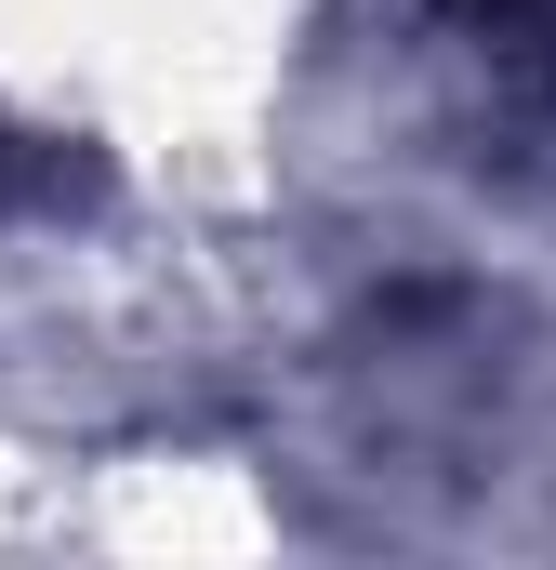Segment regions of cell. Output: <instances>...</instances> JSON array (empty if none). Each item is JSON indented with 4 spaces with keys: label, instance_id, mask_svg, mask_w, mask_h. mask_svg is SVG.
<instances>
[{
    "label": "cell",
    "instance_id": "cell-1",
    "mask_svg": "<svg viewBox=\"0 0 556 570\" xmlns=\"http://www.w3.org/2000/svg\"><path fill=\"white\" fill-rule=\"evenodd\" d=\"M437 27L490 67L517 120H556V0H437Z\"/></svg>",
    "mask_w": 556,
    "mask_h": 570
},
{
    "label": "cell",
    "instance_id": "cell-2",
    "mask_svg": "<svg viewBox=\"0 0 556 570\" xmlns=\"http://www.w3.org/2000/svg\"><path fill=\"white\" fill-rule=\"evenodd\" d=\"M67 186H80V159H67V146L27 134V120H0V213H53Z\"/></svg>",
    "mask_w": 556,
    "mask_h": 570
}]
</instances>
